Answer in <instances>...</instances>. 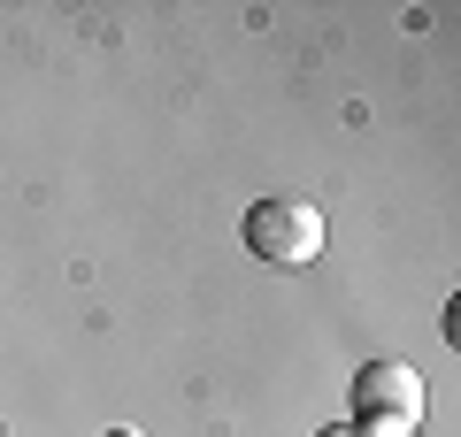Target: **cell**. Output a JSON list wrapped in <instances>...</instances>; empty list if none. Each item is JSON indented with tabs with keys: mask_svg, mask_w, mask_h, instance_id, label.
Returning <instances> with one entry per match:
<instances>
[{
	"mask_svg": "<svg viewBox=\"0 0 461 437\" xmlns=\"http://www.w3.org/2000/svg\"><path fill=\"white\" fill-rule=\"evenodd\" d=\"M315 437H354V430H346V422H330V430H315Z\"/></svg>",
	"mask_w": 461,
	"mask_h": 437,
	"instance_id": "5",
	"label": "cell"
},
{
	"mask_svg": "<svg viewBox=\"0 0 461 437\" xmlns=\"http://www.w3.org/2000/svg\"><path fill=\"white\" fill-rule=\"evenodd\" d=\"M239 238H247V254L277 261V269H308V261H323V208H308V200H254L247 223H239Z\"/></svg>",
	"mask_w": 461,
	"mask_h": 437,
	"instance_id": "1",
	"label": "cell"
},
{
	"mask_svg": "<svg viewBox=\"0 0 461 437\" xmlns=\"http://www.w3.org/2000/svg\"><path fill=\"white\" fill-rule=\"evenodd\" d=\"M108 437H147V430H131V422H115V430H108Z\"/></svg>",
	"mask_w": 461,
	"mask_h": 437,
	"instance_id": "4",
	"label": "cell"
},
{
	"mask_svg": "<svg viewBox=\"0 0 461 437\" xmlns=\"http://www.w3.org/2000/svg\"><path fill=\"white\" fill-rule=\"evenodd\" d=\"M354 437H415V422H393V415H362V422H346Z\"/></svg>",
	"mask_w": 461,
	"mask_h": 437,
	"instance_id": "3",
	"label": "cell"
},
{
	"mask_svg": "<svg viewBox=\"0 0 461 437\" xmlns=\"http://www.w3.org/2000/svg\"><path fill=\"white\" fill-rule=\"evenodd\" d=\"M346 399H354V422L362 415H393V422H423V376L408 369V361H362V369H354V391H346Z\"/></svg>",
	"mask_w": 461,
	"mask_h": 437,
	"instance_id": "2",
	"label": "cell"
}]
</instances>
